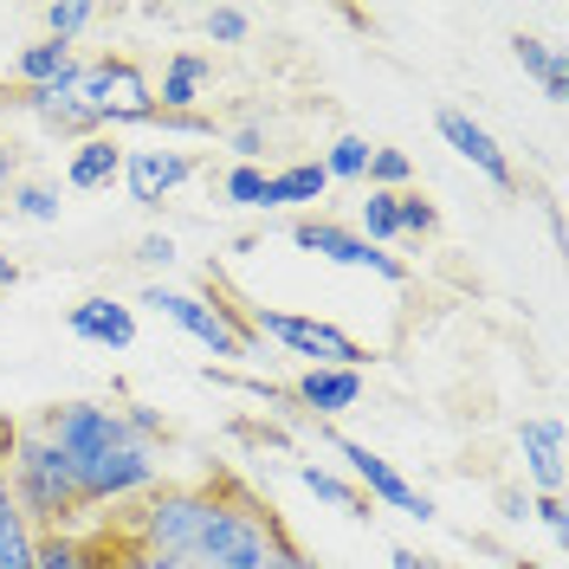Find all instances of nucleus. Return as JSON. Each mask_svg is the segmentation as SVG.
I'll return each mask as SVG.
<instances>
[{
    "mask_svg": "<svg viewBox=\"0 0 569 569\" xmlns=\"http://www.w3.org/2000/svg\"><path fill=\"white\" fill-rule=\"evenodd\" d=\"M142 305L156 318H169L176 330H188L208 356H227V362H252L259 356V337L247 323V305H213L201 291H181V284H142Z\"/></svg>",
    "mask_w": 569,
    "mask_h": 569,
    "instance_id": "4",
    "label": "nucleus"
},
{
    "mask_svg": "<svg viewBox=\"0 0 569 569\" xmlns=\"http://www.w3.org/2000/svg\"><path fill=\"white\" fill-rule=\"evenodd\" d=\"M117 176H123V142H117V137H84V142H71L66 188H78V194H98V188H110Z\"/></svg>",
    "mask_w": 569,
    "mask_h": 569,
    "instance_id": "17",
    "label": "nucleus"
},
{
    "mask_svg": "<svg viewBox=\"0 0 569 569\" xmlns=\"http://www.w3.org/2000/svg\"><path fill=\"white\" fill-rule=\"evenodd\" d=\"M543 227H550V240H557V247H563V208H557V201H550V208H543Z\"/></svg>",
    "mask_w": 569,
    "mask_h": 569,
    "instance_id": "37",
    "label": "nucleus"
},
{
    "mask_svg": "<svg viewBox=\"0 0 569 569\" xmlns=\"http://www.w3.org/2000/svg\"><path fill=\"white\" fill-rule=\"evenodd\" d=\"M356 233H362L369 247H382V252H389L395 240H401V220H395V194L369 188V194H362V208H356Z\"/></svg>",
    "mask_w": 569,
    "mask_h": 569,
    "instance_id": "22",
    "label": "nucleus"
},
{
    "mask_svg": "<svg viewBox=\"0 0 569 569\" xmlns=\"http://www.w3.org/2000/svg\"><path fill=\"white\" fill-rule=\"evenodd\" d=\"M39 20H46V39L71 46V39H84V33H91V27H98L104 13H98V7H84V0H52V7L39 13Z\"/></svg>",
    "mask_w": 569,
    "mask_h": 569,
    "instance_id": "24",
    "label": "nucleus"
},
{
    "mask_svg": "<svg viewBox=\"0 0 569 569\" xmlns=\"http://www.w3.org/2000/svg\"><path fill=\"white\" fill-rule=\"evenodd\" d=\"M291 247L318 252V259H330V266H350V272H376V279H389V284L408 279V259H395V252L369 247L356 227H337V220H323V213L291 220Z\"/></svg>",
    "mask_w": 569,
    "mask_h": 569,
    "instance_id": "8",
    "label": "nucleus"
},
{
    "mask_svg": "<svg viewBox=\"0 0 569 569\" xmlns=\"http://www.w3.org/2000/svg\"><path fill=\"white\" fill-rule=\"evenodd\" d=\"M46 427V440L59 447V460L71 466V486L84 498V511L98 505H137L162 486V447L137 440L117 408L104 401H59L33 415Z\"/></svg>",
    "mask_w": 569,
    "mask_h": 569,
    "instance_id": "1",
    "label": "nucleus"
},
{
    "mask_svg": "<svg viewBox=\"0 0 569 569\" xmlns=\"http://www.w3.org/2000/svg\"><path fill=\"white\" fill-rule=\"evenodd\" d=\"M137 259H142V266H176V240H169V233H142Z\"/></svg>",
    "mask_w": 569,
    "mask_h": 569,
    "instance_id": "34",
    "label": "nucleus"
},
{
    "mask_svg": "<svg viewBox=\"0 0 569 569\" xmlns=\"http://www.w3.org/2000/svg\"><path fill=\"white\" fill-rule=\"evenodd\" d=\"M227 142H233V156H240V162H252V169H259V156H266V130H259V123H240Z\"/></svg>",
    "mask_w": 569,
    "mask_h": 569,
    "instance_id": "32",
    "label": "nucleus"
},
{
    "mask_svg": "<svg viewBox=\"0 0 569 569\" xmlns=\"http://www.w3.org/2000/svg\"><path fill=\"white\" fill-rule=\"evenodd\" d=\"M511 59L525 66V78H537V84H543V98H550V104H563V98H569L563 46H550V39H537V33H518V39H511Z\"/></svg>",
    "mask_w": 569,
    "mask_h": 569,
    "instance_id": "18",
    "label": "nucleus"
},
{
    "mask_svg": "<svg viewBox=\"0 0 569 569\" xmlns=\"http://www.w3.org/2000/svg\"><path fill=\"white\" fill-rule=\"evenodd\" d=\"M117 531H123V525H117ZM117 569H194V563H188V557H169V550H149V543H137V537L123 531Z\"/></svg>",
    "mask_w": 569,
    "mask_h": 569,
    "instance_id": "30",
    "label": "nucleus"
},
{
    "mask_svg": "<svg viewBox=\"0 0 569 569\" xmlns=\"http://www.w3.org/2000/svg\"><path fill=\"white\" fill-rule=\"evenodd\" d=\"M330 447L343 453V466H350V486H356L362 498H369L376 511H401V518H421V525L433 518V498H427L421 486H415V479H408V472H401L395 460H382V453H376L369 440L330 433Z\"/></svg>",
    "mask_w": 569,
    "mask_h": 569,
    "instance_id": "7",
    "label": "nucleus"
},
{
    "mask_svg": "<svg viewBox=\"0 0 569 569\" xmlns=\"http://www.w3.org/2000/svg\"><path fill=\"white\" fill-rule=\"evenodd\" d=\"M117 550H123V531H117V518L110 525H78V531H52L39 537L33 550V569H117Z\"/></svg>",
    "mask_w": 569,
    "mask_h": 569,
    "instance_id": "12",
    "label": "nucleus"
},
{
    "mask_svg": "<svg viewBox=\"0 0 569 569\" xmlns=\"http://www.w3.org/2000/svg\"><path fill=\"white\" fill-rule=\"evenodd\" d=\"M7 284H20V266H13V259L0 252V291H7Z\"/></svg>",
    "mask_w": 569,
    "mask_h": 569,
    "instance_id": "38",
    "label": "nucleus"
},
{
    "mask_svg": "<svg viewBox=\"0 0 569 569\" xmlns=\"http://www.w3.org/2000/svg\"><path fill=\"white\" fill-rule=\"evenodd\" d=\"M531 511H537V525H543V531L557 537V543L569 537V511H563V498H537Z\"/></svg>",
    "mask_w": 569,
    "mask_h": 569,
    "instance_id": "33",
    "label": "nucleus"
},
{
    "mask_svg": "<svg viewBox=\"0 0 569 569\" xmlns=\"http://www.w3.org/2000/svg\"><path fill=\"white\" fill-rule=\"evenodd\" d=\"M433 130H440V142H447V149L460 156L472 176L492 181L498 194H511V188H518V169H511V156L498 149V137L486 130V123H479V117H472V110H453V104L433 110Z\"/></svg>",
    "mask_w": 569,
    "mask_h": 569,
    "instance_id": "9",
    "label": "nucleus"
},
{
    "mask_svg": "<svg viewBox=\"0 0 569 569\" xmlns=\"http://www.w3.org/2000/svg\"><path fill=\"white\" fill-rule=\"evenodd\" d=\"M7 492H13V505L27 511V525H33L39 537L78 531V525H84V498L71 486V466L59 460V447L46 440L39 421L13 427V447H7Z\"/></svg>",
    "mask_w": 569,
    "mask_h": 569,
    "instance_id": "2",
    "label": "nucleus"
},
{
    "mask_svg": "<svg viewBox=\"0 0 569 569\" xmlns=\"http://www.w3.org/2000/svg\"><path fill=\"white\" fill-rule=\"evenodd\" d=\"M194 156L188 149H176V142H162V149H123V181H130V201L137 208H162L176 188H188L194 181Z\"/></svg>",
    "mask_w": 569,
    "mask_h": 569,
    "instance_id": "11",
    "label": "nucleus"
},
{
    "mask_svg": "<svg viewBox=\"0 0 569 569\" xmlns=\"http://www.w3.org/2000/svg\"><path fill=\"white\" fill-rule=\"evenodd\" d=\"M59 208H66V201H59V188H52V181H13V188H7V213H20V220H39V227H52V220H59Z\"/></svg>",
    "mask_w": 569,
    "mask_h": 569,
    "instance_id": "23",
    "label": "nucleus"
},
{
    "mask_svg": "<svg viewBox=\"0 0 569 569\" xmlns=\"http://www.w3.org/2000/svg\"><path fill=\"white\" fill-rule=\"evenodd\" d=\"M78 98H84V110L98 117L104 137L156 123V84H149L142 66L137 59H123V52H104V59L78 66Z\"/></svg>",
    "mask_w": 569,
    "mask_h": 569,
    "instance_id": "5",
    "label": "nucleus"
},
{
    "mask_svg": "<svg viewBox=\"0 0 569 569\" xmlns=\"http://www.w3.org/2000/svg\"><path fill=\"white\" fill-rule=\"evenodd\" d=\"M395 220H401V240H433V233H440L433 201H421L415 188H401V194H395Z\"/></svg>",
    "mask_w": 569,
    "mask_h": 569,
    "instance_id": "27",
    "label": "nucleus"
},
{
    "mask_svg": "<svg viewBox=\"0 0 569 569\" xmlns=\"http://www.w3.org/2000/svg\"><path fill=\"white\" fill-rule=\"evenodd\" d=\"M389 563H395V569H447L440 557H421L415 543H395V550H389Z\"/></svg>",
    "mask_w": 569,
    "mask_h": 569,
    "instance_id": "35",
    "label": "nucleus"
},
{
    "mask_svg": "<svg viewBox=\"0 0 569 569\" xmlns=\"http://www.w3.org/2000/svg\"><path fill=\"white\" fill-rule=\"evenodd\" d=\"M518 460H525V479L537 486V498H563V421L537 415L518 427Z\"/></svg>",
    "mask_w": 569,
    "mask_h": 569,
    "instance_id": "13",
    "label": "nucleus"
},
{
    "mask_svg": "<svg viewBox=\"0 0 569 569\" xmlns=\"http://www.w3.org/2000/svg\"><path fill=\"white\" fill-rule=\"evenodd\" d=\"M330 194V176H323V162H291L279 176H266V201L259 208H311Z\"/></svg>",
    "mask_w": 569,
    "mask_h": 569,
    "instance_id": "19",
    "label": "nucleus"
},
{
    "mask_svg": "<svg viewBox=\"0 0 569 569\" xmlns=\"http://www.w3.org/2000/svg\"><path fill=\"white\" fill-rule=\"evenodd\" d=\"M284 518L272 498H259L247 479H220V505H213L208 531L194 543V569H266V557L284 543Z\"/></svg>",
    "mask_w": 569,
    "mask_h": 569,
    "instance_id": "3",
    "label": "nucleus"
},
{
    "mask_svg": "<svg viewBox=\"0 0 569 569\" xmlns=\"http://www.w3.org/2000/svg\"><path fill=\"white\" fill-rule=\"evenodd\" d=\"M66 330L78 343H98V350H130L137 343V311L117 305V298H78L66 311Z\"/></svg>",
    "mask_w": 569,
    "mask_h": 569,
    "instance_id": "15",
    "label": "nucleus"
},
{
    "mask_svg": "<svg viewBox=\"0 0 569 569\" xmlns=\"http://www.w3.org/2000/svg\"><path fill=\"white\" fill-rule=\"evenodd\" d=\"M201 33H208V46H247L252 13L247 7H208V13H201Z\"/></svg>",
    "mask_w": 569,
    "mask_h": 569,
    "instance_id": "29",
    "label": "nucleus"
},
{
    "mask_svg": "<svg viewBox=\"0 0 569 569\" xmlns=\"http://www.w3.org/2000/svg\"><path fill=\"white\" fill-rule=\"evenodd\" d=\"M362 401V369H305L291 382V408L311 415V421H337Z\"/></svg>",
    "mask_w": 569,
    "mask_h": 569,
    "instance_id": "14",
    "label": "nucleus"
},
{
    "mask_svg": "<svg viewBox=\"0 0 569 569\" xmlns=\"http://www.w3.org/2000/svg\"><path fill=\"white\" fill-rule=\"evenodd\" d=\"M266 569H323V563L311 557V550H305V543H298V537H284L279 550L266 557Z\"/></svg>",
    "mask_w": 569,
    "mask_h": 569,
    "instance_id": "31",
    "label": "nucleus"
},
{
    "mask_svg": "<svg viewBox=\"0 0 569 569\" xmlns=\"http://www.w3.org/2000/svg\"><path fill=\"white\" fill-rule=\"evenodd\" d=\"M78 66H84V59H78ZM78 66H71L66 78H52V84H39V91H20V98H13V104L27 110L46 137H66V142L104 137V130H98V117H91L84 98H78Z\"/></svg>",
    "mask_w": 569,
    "mask_h": 569,
    "instance_id": "10",
    "label": "nucleus"
},
{
    "mask_svg": "<svg viewBox=\"0 0 569 569\" xmlns=\"http://www.w3.org/2000/svg\"><path fill=\"white\" fill-rule=\"evenodd\" d=\"M220 201H227V208H259V201H266V169L233 162V169L220 176Z\"/></svg>",
    "mask_w": 569,
    "mask_h": 569,
    "instance_id": "28",
    "label": "nucleus"
},
{
    "mask_svg": "<svg viewBox=\"0 0 569 569\" xmlns=\"http://www.w3.org/2000/svg\"><path fill=\"white\" fill-rule=\"evenodd\" d=\"M208 78H213L208 52H176V59L162 66V84H156V110H162V117H194Z\"/></svg>",
    "mask_w": 569,
    "mask_h": 569,
    "instance_id": "16",
    "label": "nucleus"
},
{
    "mask_svg": "<svg viewBox=\"0 0 569 569\" xmlns=\"http://www.w3.org/2000/svg\"><path fill=\"white\" fill-rule=\"evenodd\" d=\"M78 66V52L59 46V39H33V46H20L13 52V84L20 91H39V84H52V78H66Z\"/></svg>",
    "mask_w": 569,
    "mask_h": 569,
    "instance_id": "21",
    "label": "nucleus"
},
{
    "mask_svg": "<svg viewBox=\"0 0 569 569\" xmlns=\"http://www.w3.org/2000/svg\"><path fill=\"white\" fill-rule=\"evenodd\" d=\"M247 323H252V337L305 356L311 369H362V362H369V350L356 343L350 330H337V323H323V318H298V311H266V305H252Z\"/></svg>",
    "mask_w": 569,
    "mask_h": 569,
    "instance_id": "6",
    "label": "nucleus"
},
{
    "mask_svg": "<svg viewBox=\"0 0 569 569\" xmlns=\"http://www.w3.org/2000/svg\"><path fill=\"white\" fill-rule=\"evenodd\" d=\"M369 149H376L369 137H337L330 156H323V176L330 181H362L369 176Z\"/></svg>",
    "mask_w": 569,
    "mask_h": 569,
    "instance_id": "26",
    "label": "nucleus"
},
{
    "mask_svg": "<svg viewBox=\"0 0 569 569\" xmlns=\"http://www.w3.org/2000/svg\"><path fill=\"white\" fill-rule=\"evenodd\" d=\"M369 188H382V194H401L408 181H415V162H408V149H389V142H376L369 149Z\"/></svg>",
    "mask_w": 569,
    "mask_h": 569,
    "instance_id": "25",
    "label": "nucleus"
},
{
    "mask_svg": "<svg viewBox=\"0 0 569 569\" xmlns=\"http://www.w3.org/2000/svg\"><path fill=\"white\" fill-rule=\"evenodd\" d=\"M298 486L311 498H323L330 511H343V518H376V505L350 486V472H330V466H311V460H298Z\"/></svg>",
    "mask_w": 569,
    "mask_h": 569,
    "instance_id": "20",
    "label": "nucleus"
},
{
    "mask_svg": "<svg viewBox=\"0 0 569 569\" xmlns=\"http://www.w3.org/2000/svg\"><path fill=\"white\" fill-rule=\"evenodd\" d=\"M511 569H537V563H511Z\"/></svg>",
    "mask_w": 569,
    "mask_h": 569,
    "instance_id": "39",
    "label": "nucleus"
},
{
    "mask_svg": "<svg viewBox=\"0 0 569 569\" xmlns=\"http://www.w3.org/2000/svg\"><path fill=\"white\" fill-rule=\"evenodd\" d=\"M20 181V149H13V137H0V194Z\"/></svg>",
    "mask_w": 569,
    "mask_h": 569,
    "instance_id": "36",
    "label": "nucleus"
}]
</instances>
